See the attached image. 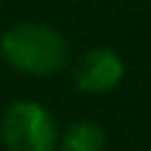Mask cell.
<instances>
[{
  "label": "cell",
  "instance_id": "cell-2",
  "mask_svg": "<svg viewBox=\"0 0 151 151\" xmlns=\"http://www.w3.org/2000/svg\"><path fill=\"white\" fill-rule=\"evenodd\" d=\"M3 141L10 151H53L55 124L43 106L33 101H18L0 121Z\"/></svg>",
  "mask_w": 151,
  "mask_h": 151
},
{
  "label": "cell",
  "instance_id": "cell-4",
  "mask_svg": "<svg viewBox=\"0 0 151 151\" xmlns=\"http://www.w3.org/2000/svg\"><path fill=\"white\" fill-rule=\"evenodd\" d=\"M106 134L93 121H78L65 131L63 151H103Z\"/></svg>",
  "mask_w": 151,
  "mask_h": 151
},
{
  "label": "cell",
  "instance_id": "cell-1",
  "mask_svg": "<svg viewBox=\"0 0 151 151\" xmlns=\"http://www.w3.org/2000/svg\"><path fill=\"white\" fill-rule=\"evenodd\" d=\"M0 53L13 68L30 76L58 73L68 63V43L60 33L38 23H20L0 38Z\"/></svg>",
  "mask_w": 151,
  "mask_h": 151
},
{
  "label": "cell",
  "instance_id": "cell-3",
  "mask_svg": "<svg viewBox=\"0 0 151 151\" xmlns=\"http://www.w3.org/2000/svg\"><path fill=\"white\" fill-rule=\"evenodd\" d=\"M124 78V63L113 50L108 48H93L78 58L73 81L86 93H106L116 88Z\"/></svg>",
  "mask_w": 151,
  "mask_h": 151
}]
</instances>
